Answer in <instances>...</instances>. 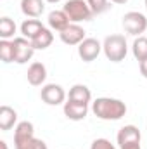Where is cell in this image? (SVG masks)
Instances as JSON below:
<instances>
[{"mask_svg":"<svg viewBox=\"0 0 147 149\" xmlns=\"http://www.w3.org/2000/svg\"><path fill=\"white\" fill-rule=\"evenodd\" d=\"M92 111L97 118L106 121H116L121 120L126 114V104L119 99L112 97H99L92 102Z\"/></svg>","mask_w":147,"mask_h":149,"instance_id":"obj_1","label":"cell"},{"mask_svg":"<svg viewBox=\"0 0 147 149\" xmlns=\"http://www.w3.org/2000/svg\"><path fill=\"white\" fill-rule=\"evenodd\" d=\"M102 50H104L106 57L111 63H121L126 57V52H128L126 38L123 35H118V33L106 37L104 43H102Z\"/></svg>","mask_w":147,"mask_h":149,"instance_id":"obj_2","label":"cell"},{"mask_svg":"<svg viewBox=\"0 0 147 149\" xmlns=\"http://www.w3.org/2000/svg\"><path fill=\"white\" fill-rule=\"evenodd\" d=\"M62 10L68 14L71 23H81V21H90L94 17L92 9L88 7L87 0H68L62 7Z\"/></svg>","mask_w":147,"mask_h":149,"instance_id":"obj_3","label":"cell"},{"mask_svg":"<svg viewBox=\"0 0 147 149\" xmlns=\"http://www.w3.org/2000/svg\"><path fill=\"white\" fill-rule=\"evenodd\" d=\"M123 28L128 35H133V37H140L144 31L147 30V17L144 14L137 12V10H132V12H126L123 16Z\"/></svg>","mask_w":147,"mask_h":149,"instance_id":"obj_4","label":"cell"},{"mask_svg":"<svg viewBox=\"0 0 147 149\" xmlns=\"http://www.w3.org/2000/svg\"><path fill=\"white\" fill-rule=\"evenodd\" d=\"M40 97L45 104L49 106H59L64 102L66 99V92L61 85L57 83H49L45 87H42V92H40Z\"/></svg>","mask_w":147,"mask_h":149,"instance_id":"obj_5","label":"cell"},{"mask_svg":"<svg viewBox=\"0 0 147 149\" xmlns=\"http://www.w3.org/2000/svg\"><path fill=\"white\" fill-rule=\"evenodd\" d=\"M12 42H14V50H16V61L14 63L26 64L33 57V54H35V47H33L31 40H28L24 37H17V38H14Z\"/></svg>","mask_w":147,"mask_h":149,"instance_id":"obj_6","label":"cell"},{"mask_svg":"<svg viewBox=\"0 0 147 149\" xmlns=\"http://www.w3.org/2000/svg\"><path fill=\"white\" fill-rule=\"evenodd\" d=\"M102 50V43L97 38H85L80 45H78V56L85 61V63H92L97 59V56Z\"/></svg>","mask_w":147,"mask_h":149,"instance_id":"obj_7","label":"cell"},{"mask_svg":"<svg viewBox=\"0 0 147 149\" xmlns=\"http://www.w3.org/2000/svg\"><path fill=\"white\" fill-rule=\"evenodd\" d=\"M59 37H61V40L66 45H80L85 40V30L80 24L71 23L68 28H64L62 31H59Z\"/></svg>","mask_w":147,"mask_h":149,"instance_id":"obj_8","label":"cell"},{"mask_svg":"<svg viewBox=\"0 0 147 149\" xmlns=\"http://www.w3.org/2000/svg\"><path fill=\"white\" fill-rule=\"evenodd\" d=\"M118 144L119 148H126L132 144H140V130L135 125H125L118 132Z\"/></svg>","mask_w":147,"mask_h":149,"instance_id":"obj_9","label":"cell"},{"mask_svg":"<svg viewBox=\"0 0 147 149\" xmlns=\"http://www.w3.org/2000/svg\"><path fill=\"white\" fill-rule=\"evenodd\" d=\"M64 114L69 120H73V121H81L88 114V106L87 104H78V102H73V101H68V102H64Z\"/></svg>","mask_w":147,"mask_h":149,"instance_id":"obj_10","label":"cell"},{"mask_svg":"<svg viewBox=\"0 0 147 149\" xmlns=\"http://www.w3.org/2000/svg\"><path fill=\"white\" fill-rule=\"evenodd\" d=\"M68 101H73V102H78V104H87L92 101V92L87 85H81V83H76L71 87L69 90V99Z\"/></svg>","mask_w":147,"mask_h":149,"instance_id":"obj_11","label":"cell"},{"mask_svg":"<svg viewBox=\"0 0 147 149\" xmlns=\"http://www.w3.org/2000/svg\"><path fill=\"white\" fill-rule=\"evenodd\" d=\"M26 76H28L30 85L40 87V85L45 81V78H47V68H45V64H42V63H33V64L28 68Z\"/></svg>","mask_w":147,"mask_h":149,"instance_id":"obj_12","label":"cell"},{"mask_svg":"<svg viewBox=\"0 0 147 149\" xmlns=\"http://www.w3.org/2000/svg\"><path fill=\"white\" fill-rule=\"evenodd\" d=\"M21 10L28 17H40L45 10V2L43 0H21Z\"/></svg>","mask_w":147,"mask_h":149,"instance_id":"obj_13","label":"cell"},{"mask_svg":"<svg viewBox=\"0 0 147 149\" xmlns=\"http://www.w3.org/2000/svg\"><path fill=\"white\" fill-rule=\"evenodd\" d=\"M47 21H49L50 30H55V31H62L64 28H68L71 24V21H69L68 14L64 10H52L49 14V19Z\"/></svg>","mask_w":147,"mask_h":149,"instance_id":"obj_14","label":"cell"},{"mask_svg":"<svg viewBox=\"0 0 147 149\" xmlns=\"http://www.w3.org/2000/svg\"><path fill=\"white\" fill-rule=\"evenodd\" d=\"M16 121H17V113H16V109H12L10 106L3 104L0 108V130L2 132L10 130L16 125Z\"/></svg>","mask_w":147,"mask_h":149,"instance_id":"obj_15","label":"cell"},{"mask_svg":"<svg viewBox=\"0 0 147 149\" xmlns=\"http://www.w3.org/2000/svg\"><path fill=\"white\" fill-rule=\"evenodd\" d=\"M31 137H35L33 123L31 121H19L16 125V130H14V144L24 142V141H28Z\"/></svg>","mask_w":147,"mask_h":149,"instance_id":"obj_16","label":"cell"},{"mask_svg":"<svg viewBox=\"0 0 147 149\" xmlns=\"http://www.w3.org/2000/svg\"><path fill=\"white\" fill-rule=\"evenodd\" d=\"M43 28H45V26L42 24V21H38V19H26V21L21 24V33H23L24 38L33 40Z\"/></svg>","mask_w":147,"mask_h":149,"instance_id":"obj_17","label":"cell"},{"mask_svg":"<svg viewBox=\"0 0 147 149\" xmlns=\"http://www.w3.org/2000/svg\"><path fill=\"white\" fill-rule=\"evenodd\" d=\"M52 42H54V33H52L49 28H43L37 37L31 40V43H33L35 50H43V49L50 47V45H52Z\"/></svg>","mask_w":147,"mask_h":149,"instance_id":"obj_18","label":"cell"},{"mask_svg":"<svg viewBox=\"0 0 147 149\" xmlns=\"http://www.w3.org/2000/svg\"><path fill=\"white\" fill-rule=\"evenodd\" d=\"M132 52L135 56V59L139 63H142L144 59H147V37H139L133 40L132 45Z\"/></svg>","mask_w":147,"mask_h":149,"instance_id":"obj_19","label":"cell"},{"mask_svg":"<svg viewBox=\"0 0 147 149\" xmlns=\"http://www.w3.org/2000/svg\"><path fill=\"white\" fill-rule=\"evenodd\" d=\"M0 57H2V61H3V63H14V61H16L14 42L0 40Z\"/></svg>","mask_w":147,"mask_h":149,"instance_id":"obj_20","label":"cell"},{"mask_svg":"<svg viewBox=\"0 0 147 149\" xmlns=\"http://www.w3.org/2000/svg\"><path fill=\"white\" fill-rule=\"evenodd\" d=\"M14 33H16V23L10 17L3 16L0 19V38L2 40H9V38L14 37Z\"/></svg>","mask_w":147,"mask_h":149,"instance_id":"obj_21","label":"cell"},{"mask_svg":"<svg viewBox=\"0 0 147 149\" xmlns=\"http://www.w3.org/2000/svg\"><path fill=\"white\" fill-rule=\"evenodd\" d=\"M16 149H49L47 144L42 141V139H37V137H31L24 142H19V144H14Z\"/></svg>","mask_w":147,"mask_h":149,"instance_id":"obj_22","label":"cell"},{"mask_svg":"<svg viewBox=\"0 0 147 149\" xmlns=\"http://www.w3.org/2000/svg\"><path fill=\"white\" fill-rule=\"evenodd\" d=\"M87 3H88V7L92 9L94 16H99V14L106 12V10L111 7L107 0H87Z\"/></svg>","mask_w":147,"mask_h":149,"instance_id":"obj_23","label":"cell"},{"mask_svg":"<svg viewBox=\"0 0 147 149\" xmlns=\"http://www.w3.org/2000/svg\"><path fill=\"white\" fill-rule=\"evenodd\" d=\"M90 149H116V146L111 144V141H107V139H95Z\"/></svg>","mask_w":147,"mask_h":149,"instance_id":"obj_24","label":"cell"},{"mask_svg":"<svg viewBox=\"0 0 147 149\" xmlns=\"http://www.w3.org/2000/svg\"><path fill=\"white\" fill-rule=\"evenodd\" d=\"M140 74H142L144 78H147V59H144V61L140 63Z\"/></svg>","mask_w":147,"mask_h":149,"instance_id":"obj_25","label":"cell"},{"mask_svg":"<svg viewBox=\"0 0 147 149\" xmlns=\"http://www.w3.org/2000/svg\"><path fill=\"white\" fill-rule=\"evenodd\" d=\"M121 149H140V144H132V146H126V148H121Z\"/></svg>","mask_w":147,"mask_h":149,"instance_id":"obj_26","label":"cell"},{"mask_svg":"<svg viewBox=\"0 0 147 149\" xmlns=\"http://www.w3.org/2000/svg\"><path fill=\"white\" fill-rule=\"evenodd\" d=\"M0 149H7V142L5 141H0Z\"/></svg>","mask_w":147,"mask_h":149,"instance_id":"obj_27","label":"cell"},{"mask_svg":"<svg viewBox=\"0 0 147 149\" xmlns=\"http://www.w3.org/2000/svg\"><path fill=\"white\" fill-rule=\"evenodd\" d=\"M111 2H114V3H126L128 0H111Z\"/></svg>","mask_w":147,"mask_h":149,"instance_id":"obj_28","label":"cell"},{"mask_svg":"<svg viewBox=\"0 0 147 149\" xmlns=\"http://www.w3.org/2000/svg\"><path fill=\"white\" fill-rule=\"evenodd\" d=\"M49 3H57V2H61V0H47Z\"/></svg>","mask_w":147,"mask_h":149,"instance_id":"obj_29","label":"cell"},{"mask_svg":"<svg viewBox=\"0 0 147 149\" xmlns=\"http://www.w3.org/2000/svg\"><path fill=\"white\" fill-rule=\"evenodd\" d=\"M146 9H147V0H146Z\"/></svg>","mask_w":147,"mask_h":149,"instance_id":"obj_30","label":"cell"}]
</instances>
